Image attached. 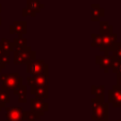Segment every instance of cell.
<instances>
[{
    "mask_svg": "<svg viewBox=\"0 0 121 121\" xmlns=\"http://www.w3.org/2000/svg\"><path fill=\"white\" fill-rule=\"evenodd\" d=\"M93 114L91 119L94 121H109V103L99 102L95 98L91 99Z\"/></svg>",
    "mask_w": 121,
    "mask_h": 121,
    "instance_id": "cell-1",
    "label": "cell"
},
{
    "mask_svg": "<svg viewBox=\"0 0 121 121\" xmlns=\"http://www.w3.org/2000/svg\"><path fill=\"white\" fill-rule=\"evenodd\" d=\"M0 81H2V90L15 91L23 85V78L18 73L3 74L0 76Z\"/></svg>",
    "mask_w": 121,
    "mask_h": 121,
    "instance_id": "cell-2",
    "label": "cell"
},
{
    "mask_svg": "<svg viewBox=\"0 0 121 121\" xmlns=\"http://www.w3.org/2000/svg\"><path fill=\"white\" fill-rule=\"evenodd\" d=\"M13 53H14V59H13L14 64L28 63L30 60H33L36 58V52L32 51L30 46L15 48Z\"/></svg>",
    "mask_w": 121,
    "mask_h": 121,
    "instance_id": "cell-3",
    "label": "cell"
},
{
    "mask_svg": "<svg viewBox=\"0 0 121 121\" xmlns=\"http://www.w3.org/2000/svg\"><path fill=\"white\" fill-rule=\"evenodd\" d=\"M26 72L31 77L39 75H48V64L43 60H33L26 63Z\"/></svg>",
    "mask_w": 121,
    "mask_h": 121,
    "instance_id": "cell-4",
    "label": "cell"
},
{
    "mask_svg": "<svg viewBox=\"0 0 121 121\" xmlns=\"http://www.w3.org/2000/svg\"><path fill=\"white\" fill-rule=\"evenodd\" d=\"M118 34L112 33L107 35H101V45L99 47L100 52H103L104 55H110L114 44L117 43Z\"/></svg>",
    "mask_w": 121,
    "mask_h": 121,
    "instance_id": "cell-5",
    "label": "cell"
},
{
    "mask_svg": "<svg viewBox=\"0 0 121 121\" xmlns=\"http://www.w3.org/2000/svg\"><path fill=\"white\" fill-rule=\"evenodd\" d=\"M44 4L41 3L40 0H27L26 1V8H24L22 10V15L24 17L32 16L35 17L42 9H43Z\"/></svg>",
    "mask_w": 121,
    "mask_h": 121,
    "instance_id": "cell-6",
    "label": "cell"
},
{
    "mask_svg": "<svg viewBox=\"0 0 121 121\" xmlns=\"http://www.w3.org/2000/svg\"><path fill=\"white\" fill-rule=\"evenodd\" d=\"M30 109L32 112L41 117L44 114L45 112L49 110V104L47 102H44V99L33 97L30 99Z\"/></svg>",
    "mask_w": 121,
    "mask_h": 121,
    "instance_id": "cell-7",
    "label": "cell"
},
{
    "mask_svg": "<svg viewBox=\"0 0 121 121\" xmlns=\"http://www.w3.org/2000/svg\"><path fill=\"white\" fill-rule=\"evenodd\" d=\"M6 121H25L22 107H5Z\"/></svg>",
    "mask_w": 121,
    "mask_h": 121,
    "instance_id": "cell-8",
    "label": "cell"
},
{
    "mask_svg": "<svg viewBox=\"0 0 121 121\" xmlns=\"http://www.w3.org/2000/svg\"><path fill=\"white\" fill-rule=\"evenodd\" d=\"M108 103H112L113 107H121V88L113 85L112 89L108 91Z\"/></svg>",
    "mask_w": 121,
    "mask_h": 121,
    "instance_id": "cell-9",
    "label": "cell"
},
{
    "mask_svg": "<svg viewBox=\"0 0 121 121\" xmlns=\"http://www.w3.org/2000/svg\"><path fill=\"white\" fill-rule=\"evenodd\" d=\"M113 61V57L111 55H96L95 56V63L104 70L105 73H109L110 69H112Z\"/></svg>",
    "mask_w": 121,
    "mask_h": 121,
    "instance_id": "cell-10",
    "label": "cell"
},
{
    "mask_svg": "<svg viewBox=\"0 0 121 121\" xmlns=\"http://www.w3.org/2000/svg\"><path fill=\"white\" fill-rule=\"evenodd\" d=\"M27 32V23L26 21H14L12 25L9 26V33L17 34L23 36Z\"/></svg>",
    "mask_w": 121,
    "mask_h": 121,
    "instance_id": "cell-11",
    "label": "cell"
},
{
    "mask_svg": "<svg viewBox=\"0 0 121 121\" xmlns=\"http://www.w3.org/2000/svg\"><path fill=\"white\" fill-rule=\"evenodd\" d=\"M26 81L30 87L33 86H48V75H39L35 77L28 76Z\"/></svg>",
    "mask_w": 121,
    "mask_h": 121,
    "instance_id": "cell-12",
    "label": "cell"
},
{
    "mask_svg": "<svg viewBox=\"0 0 121 121\" xmlns=\"http://www.w3.org/2000/svg\"><path fill=\"white\" fill-rule=\"evenodd\" d=\"M103 16H105V9L98 3H93L91 5V20L93 22H99Z\"/></svg>",
    "mask_w": 121,
    "mask_h": 121,
    "instance_id": "cell-13",
    "label": "cell"
},
{
    "mask_svg": "<svg viewBox=\"0 0 121 121\" xmlns=\"http://www.w3.org/2000/svg\"><path fill=\"white\" fill-rule=\"evenodd\" d=\"M30 92L37 98L47 99L49 97L48 86H33L30 87Z\"/></svg>",
    "mask_w": 121,
    "mask_h": 121,
    "instance_id": "cell-14",
    "label": "cell"
},
{
    "mask_svg": "<svg viewBox=\"0 0 121 121\" xmlns=\"http://www.w3.org/2000/svg\"><path fill=\"white\" fill-rule=\"evenodd\" d=\"M104 92H105V86L104 85H92L91 87V93L93 95H95V98L96 100H98L99 102H105V95H104Z\"/></svg>",
    "mask_w": 121,
    "mask_h": 121,
    "instance_id": "cell-15",
    "label": "cell"
},
{
    "mask_svg": "<svg viewBox=\"0 0 121 121\" xmlns=\"http://www.w3.org/2000/svg\"><path fill=\"white\" fill-rule=\"evenodd\" d=\"M13 93L18 95V102L19 103H26L27 102V98H26L27 88L26 85H22L17 90L13 91Z\"/></svg>",
    "mask_w": 121,
    "mask_h": 121,
    "instance_id": "cell-16",
    "label": "cell"
},
{
    "mask_svg": "<svg viewBox=\"0 0 121 121\" xmlns=\"http://www.w3.org/2000/svg\"><path fill=\"white\" fill-rule=\"evenodd\" d=\"M113 30V26L109 24L108 21H99V34L100 35H107L112 34Z\"/></svg>",
    "mask_w": 121,
    "mask_h": 121,
    "instance_id": "cell-17",
    "label": "cell"
},
{
    "mask_svg": "<svg viewBox=\"0 0 121 121\" xmlns=\"http://www.w3.org/2000/svg\"><path fill=\"white\" fill-rule=\"evenodd\" d=\"M10 101L9 99V91L8 90H0V107L5 108L6 104Z\"/></svg>",
    "mask_w": 121,
    "mask_h": 121,
    "instance_id": "cell-18",
    "label": "cell"
},
{
    "mask_svg": "<svg viewBox=\"0 0 121 121\" xmlns=\"http://www.w3.org/2000/svg\"><path fill=\"white\" fill-rule=\"evenodd\" d=\"M1 43V46H2V49L8 53H10V52H13L14 51V45H13V43L8 39H5L3 38L0 42Z\"/></svg>",
    "mask_w": 121,
    "mask_h": 121,
    "instance_id": "cell-19",
    "label": "cell"
},
{
    "mask_svg": "<svg viewBox=\"0 0 121 121\" xmlns=\"http://www.w3.org/2000/svg\"><path fill=\"white\" fill-rule=\"evenodd\" d=\"M12 43H13V45H14V49L27 46V40H26V38H24L23 36H19L17 38H14Z\"/></svg>",
    "mask_w": 121,
    "mask_h": 121,
    "instance_id": "cell-20",
    "label": "cell"
},
{
    "mask_svg": "<svg viewBox=\"0 0 121 121\" xmlns=\"http://www.w3.org/2000/svg\"><path fill=\"white\" fill-rule=\"evenodd\" d=\"M23 118L25 121H38L41 119V117L39 115L32 112L31 111H29V112L23 111Z\"/></svg>",
    "mask_w": 121,
    "mask_h": 121,
    "instance_id": "cell-21",
    "label": "cell"
},
{
    "mask_svg": "<svg viewBox=\"0 0 121 121\" xmlns=\"http://www.w3.org/2000/svg\"><path fill=\"white\" fill-rule=\"evenodd\" d=\"M112 70L116 75L117 74L121 75V59L113 58V61H112Z\"/></svg>",
    "mask_w": 121,
    "mask_h": 121,
    "instance_id": "cell-22",
    "label": "cell"
},
{
    "mask_svg": "<svg viewBox=\"0 0 121 121\" xmlns=\"http://www.w3.org/2000/svg\"><path fill=\"white\" fill-rule=\"evenodd\" d=\"M110 55L112 56L113 58L121 59V43L120 42L119 43L117 42L114 44V46H113V48H112V52H111Z\"/></svg>",
    "mask_w": 121,
    "mask_h": 121,
    "instance_id": "cell-23",
    "label": "cell"
},
{
    "mask_svg": "<svg viewBox=\"0 0 121 121\" xmlns=\"http://www.w3.org/2000/svg\"><path fill=\"white\" fill-rule=\"evenodd\" d=\"M92 43L91 45L93 47H100L101 45V35L96 34V33H92Z\"/></svg>",
    "mask_w": 121,
    "mask_h": 121,
    "instance_id": "cell-24",
    "label": "cell"
},
{
    "mask_svg": "<svg viewBox=\"0 0 121 121\" xmlns=\"http://www.w3.org/2000/svg\"><path fill=\"white\" fill-rule=\"evenodd\" d=\"M0 59L1 60L3 61L4 64H9L10 61H9V53L4 51L3 49L0 50Z\"/></svg>",
    "mask_w": 121,
    "mask_h": 121,
    "instance_id": "cell-25",
    "label": "cell"
},
{
    "mask_svg": "<svg viewBox=\"0 0 121 121\" xmlns=\"http://www.w3.org/2000/svg\"><path fill=\"white\" fill-rule=\"evenodd\" d=\"M116 86H118L119 88H121V75L120 74H117V77H116Z\"/></svg>",
    "mask_w": 121,
    "mask_h": 121,
    "instance_id": "cell-26",
    "label": "cell"
},
{
    "mask_svg": "<svg viewBox=\"0 0 121 121\" xmlns=\"http://www.w3.org/2000/svg\"><path fill=\"white\" fill-rule=\"evenodd\" d=\"M5 66H6V64H4V63H3V61H2V60H1V59H0V72L2 71V69H3V68H5Z\"/></svg>",
    "mask_w": 121,
    "mask_h": 121,
    "instance_id": "cell-27",
    "label": "cell"
},
{
    "mask_svg": "<svg viewBox=\"0 0 121 121\" xmlns=\"http://www.w3.org/2000/svg\"><path fill=\"white\" fill-rule=\"evenodd\" d=\"M1 7H2V5L0 4V12H1Z\"/></svg>",
    "mask_w": 121,
    "mask_h": 121,
    "instance_id": "cell-28",
    "label": "cell"
},
{
    "mask_svg": "<svg viewBox=\"0 0 121 121\" xmlns=\"http://www.w3.org/2000/svg\"><path fill=\"white\" fill-rule=\"evenodd\" d=\"M1 21H2V19H1V17H0V25H1Z\"/></svg>",
    "mask_w": 121,
    "mask_h": 121,
    "instance_id": "cell-29",
    "label": "cell"
},
{
    "mask_svg": "<svg viewBox=\"0 0 121 121\" xmlns=\"http://www.w3.org/2000/svg\"><path fill=\"white\" fill-rule=\"evenodd\" d=\"M1 111H2V108H1V107H0V112H1Z\"/></svg>",
    "mask_w": 121,
    "mask_h": 121,
    "instance_id": "cell-30",
    "label": "cell"
},
{
    "mask_svg": "<svg viewBox=\"0 0 121 121\" xmlns=\"http://www.w3.org/2000/svg\"><path fill=\"white\" fill-rule=\"evenodd\" d=\"M117 121H121V119H117Z\"/></svg>",
    "mask_w": 121,
    "mask_h": 121,
    "instance_id": "cell-31",
    "label": "cell"
},
{
    "mask_svg": "<svg viewBox=\"0 0 121 121\" xmlns=\"http://www.w3.org/2000/svg\"><path fill=\"white\" fill-rule=\"evenodd\" d=\"M120 43H121V41H120Z\"/></svg>",
    "mask_w": 121,
    "mask_h": 121,
    "instance_id": "cell-32",
    "label": "cell"
}]
</instances>
